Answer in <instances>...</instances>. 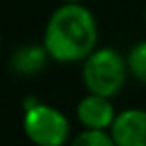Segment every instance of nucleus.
I'll list each match as a JSON object with an SVG mask.
<instances>
[{
  "instance_id": "9d476101",
  "label": "nucleus",
  "mask_w": 146,
  "mask_h": 146,
  "mask_svg": "<svg viewBox=\"0 0 146 146\" xmlns=\"http://www.w3.org/2000/svg\"><path fill=\"white\" fill-rule=\"evenodd\" d=\"M144 21H146V11H144Z\"/></svg>"
},
{
  "instance_id": "1a4fd4ad",
  "label": "nucleus",
  "mask_w": 146,
  "mask_h": 146,
  "mask_svg": "<svg viewBox=\"0 0 146 146\" xmlns=\"http://www.w3.org/2000/svg\"><path fill=\"white\" fill-rule=\"evenodd\" d=\"M82 0H63V4H80Z\"/></svg>"
},
{
  "instance_id": "20e7f679",
  "label": "nucleus",
  "mask_w": 146,
  "mask_h": 146,
  "mask_svg": "<svg viewBox=\"0 0 146 146\" xmlns=\"http://www.w3.org/2000/svg\"><path fill=\"white\" fill-rule=\"evenodd\" d=\"M117 146H146V109H126L111 126Z\"/></svg>"
},
{
  "instance_id": "f257e3e1",
  "label": "nucleus",
  "mask_w": 146,
  "mask_h": 146,
  "mask_svg": "<svg viewBox=\"0 0 146 146\" xmlns=\"http://www.w3.org/2000/svg\"><path fill=\"white\" fill-rule=\"evenodd\" d=\"M98 26L94 15L82 4H63L50 15L43 46L59 63L85 61L96 50Z\"/></svg>"
},
{
  "instance_id": "0eeeda50",
  "label": "nucleus",
  "mask_w": 146,
  "mask_h": 146,
  "mask_svg": "<svg viewBox=\"0 0 146 146\" xmlns=\"http://www.w3.org/2000/svg\"><path fill=\"white\" fill-rule=\"evenodd\" d=\"M128 72L133 74L141 83H146V41H141L129 50L128 57Z\"/></svg>"
},
{
  "instance_id": "7ed1b4c3",
  "label": "nucleus",
  "mask_w": 146,
  "mask_h": 146,
  "mask_svg": "<svg viewBox=\"0 0 146 146\" xmlns=\"http://www.w3.org/2000/svg\"><path fill=\"white\" fill-rule=\"evenodd\" d=\"M22 128L35 146H63L70 135L68 118L48 104H32L26 107Z\"/></svg>"
},
{
  "instance_id": "39448f33",
  "label": "nucleus",
  "mask_w": 146,
  "mask_h": 146,
  "mask_svg": "<svg viewBox=\"0 0 146 146\" xmlns=\"http://www.w3.org/2000/svg\"><path fill=\"white\" fill-rule=\"evenodd\" d=\"M76 115L87 129H100V131H106L107 128L111 129L117 118L115 107L109 102V98L98 96V94H87L85 98L80 100Z\"/></svg>"
},
{
  "instance_id": "f03ea898",
  "label": "nucleus",
  "mask_w": 146,
  "mask_h": 146,
  "mask_svg": "<svg viewBox=\"0 0 146 146\" xmlns=\"http://www.w3.org/2000/svg\"><path fill=\"white\" fill-rule=\"evenodd\" d=\"M82 76L89 94L111 98L124 85L128 63L117 50L98 48L83 61Z\"/></svg>"
},
{
  "instance_id": "423d86ee",
  "label": "nucleus",
  "mask_w": 146,
  "mask_h": 146,
  "mask_svg": "<svg viewBox=\"0 0 146 146\" xmlns=\"http://www.w3.org/2000/svg\"><path fill=\"white\" fill-rule=\"evenodd\" d=\"M48 52L44 46H37V44H26L15 50L11 56V68L15 72H21L24 76H33L39 74L48 61Z\"/></svg>"
},
{
  "instance_id": "6e6552de",
  "label": "nucleus",
  "mask_w": 146,
  "mask_h": 146,
  "mask_svg": "<svg viewBox=\"0 0 146 146\" xmlns=\"http://www.w3.org/2000/svg\"><path fill=\"white\" fill-rule=\"evenodd\" d=\"M70 146H117L111 133L100 131V129H85L78 133Z\"/></svg>"
}]
</instances>
